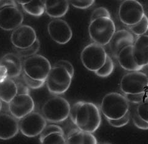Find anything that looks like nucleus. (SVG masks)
<instances>
[{"mask_svg": "<svg viewBox=\"0 0 148 144\" xmlns=\"http://www.w3.org/2000/svg\"><path fill=\"white\" fill-rule=\"evenodd\" d=\"M66 144H97V139L91 132L73 128L65 136Z\"/></svg>", "mask_w": 148, "mask_h": 144, "instance_id": "nucleus-19", "label": "nucleus"}, {"mask_svg": "<svg viewBox=\"0 0 148 144\" xmlns=\"http://www.w3.org/2000/svg\"><path fill=\"white\" fill-rule=\"evenodd\" d=\"M120 66L126 71H140L143 67L139 66L135 63L133 56V45L127 46L119 53L117 57Z\"/></svg>", "mask_w": 148, "mask_h": 144, "instance_id": "nucleus-20", "label": "nucleus"}, {"mask_svg": "<svg viewBox=\"0 0 148 144\" xmlns=\"http://www.w3.org/2000/svg\"><path fill=\"white\" fill-rule=\"evenodd\" d=\"M70 104L66 99L54 96L45 102L42 107V115L47 121L57 123L65 121L70 112Z\"/></svg>", "mask_w": 148, "mask_h": 144, "instance_id": "nucleus-3", "label": "nucleus"}, {"mask_svg": "<svg viewBox=\"0 0 148 144\" xmlns=\"http://www.w3.org/2000/svg\"><path fill=\"white\" fill-rule=\"evenodd\" d=\"M21 76L24 83H25V85L29 89H39L42 87L44 83H45V81H39L34 80V79L28 76L23 72H22Z\"/></svg>", "mask_w": 148, "mask_h": 144, "instance_id": "nucleus-28", "label": "nucleus"}, {"mask_svg": "<svg viewBox=\"0 0 148 144\" xmlns=\"http://www.w3.org/2000/svg\"><path fill=\"white\" fill-rule=\"evenodd\" d=\"M118 15L121 22L127 27L139 22L145 15L143 5L136 0H125L119 6Z\"/></svg>", "mask_w": 148, "mask_h": 144, "instance_id": "nucleus-9", "label": "nucleus"}, {"mask_svg": "<svg viewBox=\"0 0 148 144\" xmlns=\"http://www.w3.org/2000/svg\"><path fill=\"white\" fill-rule=\"evenodd\" d=\"M45 12L47 16L54 18L65 16L69 9L70 3L66 0L62 1H44Z\"/></svg>", "mask_w": 148, "mask_h": 144, "instance_id": "nucleus-21", "label": "nucleus"}, {"mask_svg": "<svg viewBox=\"0 0 148 144\" xmlns=\"http://www.w3.org/2000/svg\"><path fill=\"white\" fill-rule=\"evenodd\" d=\"M19 130L22 134L28 137L39 136L47 125V121L41 113L32 112L20 119Z\"/></svg>", "mask_w": 148, "mask_h": 144, "instance_id": "nucleus-10", "label": "nucleus"}, {"mask_svg": "<svg viewBox=\"0 0 148 144\" xmlns=\"http://www.w3.org/2000/svg\"><path fill=\"white\" fill-rule=\"evenodd\" d=\"M130 118V113L129 111L122 118L116 119V120H110V119H107V120L108 123H109L111 126L115 128H121L123 126H125L129 123Z\"/></svg>", "mask_w": 148, "mask_h": 144, "instance_id": "nucleus-29", "label": "nucleus"}, {"mask_svg": "<svg viewBox=\"0 0 148 144\" xmlns=\"http://www.w3.org/2000/svg\"><path fill=\"white\" fill-rule=\"evenodd\" d=\"M127 28L132 33L138 36L144 35L148 30V18L146 15H145L139 22L132 26L127 27Z\"/></svg>", "mask_w": 148, "mask_h": 144, "instance_id": "nucleus-27", "label": "nucleus"}, {"mask_svg": "<svg viewBox=\"0 0 148 144\" xmlns=\"http://www.w3.org/2000/svg\"><path fill=\"white\" fill-rule=\"evenodd\" d=\"M129 102L124 95L112 92L106 94L103 97L100 109L107 119L116 120L124 117L129 111Z\"/></svg>", "mask_w": 148, "mask_h": 144, "instance_id": "nucleus-2", "label": "nucleus"}, {"mask_svg": "<svg viewBox=\"0 0 148 144\" xmlns=\"http://www.w3.org/2000/svg\"><path fill=\"white\" fill-rule=\"evenodd\" d=\"M0 66H3L7 71V77L14 78L22 72L23 62L16 53H8L0 59Z\"/></svg>", "mask_w": 148, "mask_h": 144, "instance_id": "nucleus-17", "label": "nucleus"}, {"mask_svg": "<svg viewBox=\"0 0 148 144\" xmlns=\"http://www.w3.org/2000/svg\"><path fill=\"white\" fill-rule=\"evenodd\" d=\"M23 14L16 7H6L0 9V28L13 31L23 22Z\"/></svg>", "mask_w": 148, "mask_h": 144, "instance_id": "nucleus-14", "label": "nucleus"}, {"mask_svg": "<svg viewBox=\"0 0 148 144\" xmlns=\"http://www.w3.org/2000/svg\"><path fill=\"white\" fill-rule=\"evenodd\" d=\"M127 100L132 103L140 104L143 101L145 98V93L140 94H124Z\"/></svg>", "mask_w": 148, "mask_h": 144, "instance_id": "nucleus-36", "label": "nucleus"}, {"mask_svg": "<svg viewBox=\"0 0 148 144\" xmlns=\"http://www.w3.org/2000/svg\"><path fill=\"white\" fill-rule=\"evenodd\" d=\"M40 48V42L39 39H37L36 41L30 47H28L25 48H18L14 47L15 51L16 52V54L21 59H26L30 57H32L36 55Z\"/></svg>", "mask_w": 148, "mask_h": 144, "instance_id": "nucleus-24", "label": "nucleus"}, {"mask_svg": "<svg viewBox=\"0 0 148 144\" xmlns=\"http://www.w3.org/2000/svg\"><path fill=\"white\" fill-rule=\"evenodd\" d=\"M39 141H40V143L42 144H65L66 143V137L65 134L54 132L49 134L43 137H40L39 138Z\"/></svg>", "mask_w": 148, "mask_h": 144, "instance_id": "nucleus-25", "label": "nucleus"}, {"mask_svg": "<svg viewBox=\"0 0 148 144\" xmlns=\"http://www.w3.org/2000/svg\"><path fill=\"white\" fill-rule=\"evenodd\" d=\"M7 77V71L3 66H0V81Z\"/></svg>", "mask_w": 148, "mask_h": 144, "instance_id": "nucleus-39", "label": "nucleus"}, {"mask_svg": "<svg viewBox=\"0 0 148 144\" xmlns=\"http://www.w3.org/2000/svg\"><path fill=\"white\" fill-rule=\"evenodd\" d=\"M148 36H140L135 40L133 45V56L137 65L141 67L147 66L148 64Z\"/></svg>", "mask_w": 148, "mask_h": 144, "instance_id": "nucleus-18", "label": "nucleus"}, {"mask_svg": "<svg viewBox=\"0 0 148 144\" xmlns=\"http://www.w3.org/2000/svg\"><path fill=\"white\" fill-rule=\"evenodd\" d=\"M11 6L17 8L16 1H12V0H0V9L4 8Z\"/></svg>", "mask_w": 148, "mask_h": 144, "instance_id": "nucleus-38", "label": "nucleus"}, {"mask_svg": "<svg viewBox=\"0 0 148 144\" xmlns=\"http://www.w3.org/2000/svg\"><path fill=\"white\" fill-rule=\"evenodd\" d=\"M53 66H60L65 68L68 71V72L70 74V76L72 77H73L74 73H75V69H74L73 64L70 61L65 60V59H61V60H59L58 61L54 64Z\"/></svg>", "mask_w": 148, "mask_h": 144, "instance_id": "nucleus-37", "label": "nucleus"}, {"mask_svg": "<svg viewBox=\"0 0 148 144\" xmlns=\"http://www.w3.org/2000/svg\"><path fill=\"white\" fill-rule=\"evenodd\" d=\"M88 32L92 40L98 45H108L116 32V26L111 18H99L90 22Z\"/></svg>", "mask_w": 148, "mask_h": 144, "instance_id": "nucleus-4", "label": "nucleus"}, {"mask_svg": "<svg viewBox=\"0 0 148 144\" xmlns=\"http://www.w3.org/2000/svg\"><path fill=\"white\" fill-rule=\"evenodd\" d=\"M69 117L79 130L95 132L101 125V117L98 107L90 102L78 101L70 108Z\"/></svg>", "mask_w": 148, "mask_h": 144, "instance_id": "nucleus-1", "label": "nucleus"}, {"mask_svg": "<svg viewBox=\"0 0 148 144\" xmlns=\"http://www.w3.org/2000/svg\"><path fill=\"white\" fill-rule=\"evenodd\" d=\"M29 1H16L17 3H18L20 4H21L22 6V5H24V4H26L27 3H29Z\"/></svg>", "mask_w": 148, "mask_h": 144, "instance_id": "nucleus-40", "label": "nucleus"}, {"mask_svg": "<svg viewBox=\"0 0 148 144\" xmlns=\"http://www.w3.org/2000/svg\"><path fill=\"white\" fill-rule=\"evenodd\" d=\"M107 54L103 46L91 43L82 51L81 59L84 66L88 71L95 72L104 64Z\"/></svg>", "mask_w": 148, "mask_h": 144, "instance_id": "nucleus-7", "label": "nucleus"}, {"mask_svg": "<svg viewBox=\"0 0 148 144\" xmlns=\"http://www.w3.org/2000/svg\"><path fill=\"white\" fill-rule=\"evenodd\" d=\"M34 102L28 94L17 95L9 103V111L17 120L22 118L34 110Z\"/></svg>", "mask_w": 148, "mask_h": 144, "instance_id": "nucleus-12", "label": "nucleus"}, {"mask_svg": "<svg viewBox=\"0 0 148 144\" xmlns=\"http://www.w3.org/2000/svg\"><path fill=\"white\" fill-rule=\"evenodd\" d=\"M95 1L93 0H81V1L80 0H78V1L71 0V1H69V3H71L73 7L80 9H86L90 8L95 3Z\"/></svg>", "mask_w": 148, "mask_h": 144, "instance_id": "nucleus-33", "label": "nucleus"}, {"mask_svg": "<svg viewBox=\"0 0 148 144\" xmlns=\"http://www.w3.org/2000/svg\"><path fill=\"white\" fill-rule=\"evenodd\" d=\"M47 31L52 40L60 45L67 44L73 37L70 26L66 21L60 18L53 19L49 22Z\"/></svg>", "mask_w": 148, "mask_h": 144, "instance_id": "nucleus-11", "label": "nucleus"}, {"mask_svg": "<svg viewBox=\"0 0 148 144\" xmlns=\"http://www.w3.org/2000/svg\"><path fill=\"white\" fill-rule=\"evenodd\" d=\"M12 79L16 84L17 95H21V94H28L29 95V88L24 83L21 75Z\"/></svg>", "mask_w": 148, "mask_h": 144, "instance_id": "nucleus-32", "label": "nucleus"}, {"mask_svg": "<svg viewBox=\"0 0 148 144\" xmlns=\"http://www.w3.org/2000/svg\"><path fill=\"white\" fill-rule=\"evenodd\" d=\"M132 120H133V123H134L135 126L136 128L140 129V130H147L148 122H146L145 120H143V119L138 115L136 110L135 111L134 113H133Z\"/></svg>", "mask_w": 148, "mask_h": 144, "instance_id": "nucleus-34", "label": "nucleus"}, {"mask_svg": "<svg viewBox=\"0 0 148 144\" xmlns=\"http://www.w3.org/2000/svg\"><path fill=\"white\" fill-rule=\"evenodd\" d=\"M1 109H2V102L1 99H0V111H1Z\"/></svg>", "mask_w": 148, "mask_h": 144, "instance_id": "nucleus-41", "label": "nucleus"}, {"mask_svg": "<svg viewBox=\"0 0 148 144\" xmlns=\"http://www.w3.org/2000/svg\"><path fill=\"white\" fill-rule=\"evenodd\" d=\"M54 132H58L64 134L63 130L60 126L51 124V125H46L39 135H40V137H43L49 134Z\"/></svg>", "mask_w": 148, "mask_h": 144, "instance_id": "nucleus-35", "label": "nucleus"}, {"mask_svg": "<svg viewBox=\"0 0 148 144\" xmlns=\"http://www.w3.org/2000/svg\"><path fill=\"white\" fill-rule=\"evenodd\" d=\"M134 36L129 31L123 29L116 31L108 44L112 57L117 59L118 54L123 48L134 45Z\"/></svg>", "mask_w": 148, "mask_h": 144, "instance_id": "nucleus-15", "label": "nucleus"}, {"mask_svg": "<svg viewBox=\"0 0 148 144\" xmlns=\"http://www.w3.org/2000/svg\"><path fill=\"white\" fill-rule=\"evenodd\" d=\"M51 68L49 59L41 55L36 54L23 61V72L36 81H46Z\"/></svg>", "mask_w": 148, "mask_h": 144, "instance_id": "nucleus-5", "label": "nucleus"}, {"mask_svg": "<svg viewBox=\"0 0 148 144\" xmlns=\"http://www.w3.org/2000/svg\"><path fill=\"white\" fill-rule=\"evenodd\" d=\"M17 95V86L12 78L6 77L0 81V99L2 101L9 104Z\"/></svg>", "mask_w": 148, "mask_h": 144, "instance_id": "nucleus-22", "label": "nucleus"}, {"mask_svg": "<svg viewBox=\"0 0 148 144\" xmlns=\"http://www.w3.org/2000/svg\"><path fill=\"white\" fill-rule=\"evenodd\" d=\"M34 29L29 25H23L13 30L11 36V41L14 47L25 48L30 47L37 39Z\"/></svg>", "mask_w": 148, "mask_h": 144, "instance_id": "nucleus-13", "label": "nucleus"}, {"mask_svg": "<svg viewBox=\"0 0 148 144\" xmlns=\"http://www.w3.org/2000/svg\"><path fill=\"white\" fill-rule=\"evenodd\" d=\"M147 109H148V102L147 97L145 98V100L142 102L140 103L136 108V112L143 120L148 122L147 117Z\"/></svg>", "mask_w": 148, "mask_h": 144, "instance_id": "nucleus-31", "label": "nucleus"}, {"mask_svg": "<svg viewBox=\"0 0 148 144\" xmlns=\"http://www.w3.org/2000/svg\"><path fill=\"white\" fill-rule=\"evenodd\" d=\"M72 77L65 68L53 66L45 81L49 91L53 95H62L70 88Z\"/></svg>", "mask_w": 148, "mask_h": 144, "instance_id": "nucleus-6", "label": "nucleus"}, {"mask_svg": "<svg viewBox=\"0 0 148 144\" xmlns=\"http://www.w3.org/2000/svg\"><path fill=\"white\" fill-rule=\"evenodd\" d=\"M23 11L33 16L39 17L45 12L44 1H29L28 3L22 6Z\"/></svg>", "mask_w": 148, "mask_h": 144, "instance_id": "nucleus-23", "label": "nucleus"}, {"mask_svg": "<svg viewBox=\"0 0 148 144\" xmlns=\"http://www.w3.org/2000/svg\"><path fill=\"white\" fill-rule=\"evenodd\" d=\"M114 69V64L112 58L107 54L106 61L104 64L98 70L95 72V74L100 77L105 78L110 76Z\"/></svg>", "mask_w": 148, "mask_h": 144, "instance_id": "nucleus-26", "label": "nucleus"}, {"mask_svg": "<svg viewBox=\"0 0 148 144\" xmlns=\"http://www.w3.org/2000/svg\"><path fill=\"white\" fill-rule=\"evenodd\" d=\"M148 86L147 75L141 71L125 74L121 80L120 88L124 94L145 93Z\"/></svg>", "mask_w": 148, "mask_h": 144, "instance_id": "nucleus-8", "label": "nucleus"}, {"mask_svg": "<svg viewBox=\"0 0 148 144\" xmlns=\"http://www.w3.org/2000/svg\"><path fill=\"white\" fill-rule=\"evenodd\" d=\"M18 131L17 119L8 113H0V139H11L17 134Z\"/></svg>", "mask_w": 148, "mask_h": 144, "instance_id": "nucleus-16", "label": "nucleus"}, {"mask_svg": "<svg viewBox=\"0 0 148 144\" xmlns=\"http://www.w3.org/2000/svg\"><path fill=\"white\" fill-rule=\"evenodd\" d=\"M111 18L110 12L108 9L104 7H99L96 8L92 13L90 17V22L99 18Z\"/></svg>", "mask_w": 148, "mask_h": 144, "instance_id": "nucleus-30", "label": "nucleus"}]
</instances>
